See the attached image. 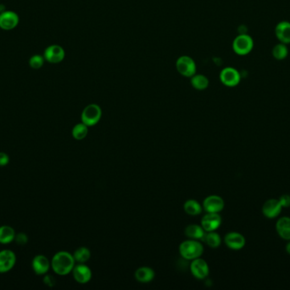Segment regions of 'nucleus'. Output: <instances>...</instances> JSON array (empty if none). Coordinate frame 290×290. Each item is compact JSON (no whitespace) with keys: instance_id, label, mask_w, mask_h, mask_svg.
<instances>
[{"instance_id":"obj_7","label":"nucleus","mask_w":290,"mask_h":290,"mask_svg":"<svg viewBox=\"0 0 290 290\" xmlns=\"http://www.w3.org/2000/svg\"><path fill=\"white\" fill-rule=\"evenodd\" d=\"M65 49L61 45H53L45 48L44 57L51 64H58L65 59Z\"/></svg>"},{"instance_id":"obj_14","label":"nucleus","mask_w":290,"mask_h":290,"mask_svg":"<svg viewBox=\"0 0 290 290\" xmlns=\"http://www.w3.org/2000/svg\"><path fill=\"white\" fill-rule=\"evenodd\" d=\"M222 224V218L218 213H208L202 218L201 226L206 232L214 231Z\"/></svg>"},{"instance_id":"obj_2","label":"nucleus","mask_w":290,"mask_h":290,"mask_svg":"<svg viewBox=\"0 0 290 290\" xmlns=\"http://www.w3.org/2000/svg\"><path fill=\"white\" fill-rule=\"evenodd\" d=\"M204 251V248L200 242L190 239L182 242L179 246V252L183 258L186 259H193L199 258Z\"/></svg>"},{"instance_id":"obj_31","label":"nucleus","mask_w":290,"mask_h":290,"mask_svg":"<svg viewBox=\"0 0 290 290\" xmlns=\"http://www.w3.org/2000/svg\"><path fill=\"white\" fill-rule=\"evenodd\" d=\"M280 204L282 205V207L288 208L290 206V195L284 194L283 196H281L279 199Z\"/></svg>"},{"instance_id":"obj_15","label":"nucleus","mask_w":290,"mask_h":290,"mask_svg":"<svg viewBox=\"0 0 290 290\" xmlns=\"http://www.w3.org/2000/svg\"><path fill=\"white\" fill-rule=\"evenodd\" d=\"M224 241H225L226 245L228 246L229 249H233V250H239V249H243L245 245L244 237L236 231H232V232L228 233L226 235Z\"/></svg>"},{"instance_id":"obj_26","label":"nucleus","mask_w":290,"mask_h":290,"mask_svg":"<svg viewBox=\"0 0 290 290\" xmlns=\"http://www.w3.org/2000/svg\"><path fill=\"white\" fill-rule=\"evenodd\" d=\"M272 53H273V57L275 59L282 61V60L285 59L289 55V49H288L287 45L283 44V43H279L273 47Z\"/></svg>"},{"instance_id":"obj_24","label":"nucleus","mask_w":290,"mask_h":290,"mask_svg":"<svg viewBox=\"0 0 290 290\" xmlns=\"http://www.w3.org/2000/svg\"><path fill=\"white\" fill-rule=\"evenodd\" d=\"M89 133V126L84 125L83 123H80L76 125L72 129V136L76 141H82L86 138Z\"/></svg>"},{"instance_id":"obj_18","label":"nucleus","mask_w":290,"mask_h":290,"mask_svg":"<svg viewBox=\"0 0 290 290\" xmlns=\"http://www.w3.org/2000/svg\"><path fill=\"white\" fill-rule=\"evenodd\" d=\"M154 270L148 266L140 267L135 272V278L137 282L142 283H150L154 279Z\"/></svg>"},{"instance_id":"obj_19","label":"nucleus","mask_w":290,"mask_h":290,"mask_svg":"<svg viewBox=\"0 0 290 290\" xmlns=\"http://www.w3.org/2000/svg\"><path fill=\"white\" fill-rule=\"evenodd\" d=\"M278 235L285 240H290V218H280L276 224Z\"/></svg>"},{"instance_id":"obj_1","label":"nucleus","mask_w":290,"mask_h":290,"mask_svg":"<svg viewBox=\"0 0 290 290\" xmlns=\"http://www.w3.org/2000/svg\"><path fill=\"white\" fill-rule=\"evenodd\" d=\"M75 259L72 254L66 251H60L52 258L51 268L57 275L65 276L72 273L75 266Z\"/></svg>"},{"instance_id":"obj_11","label":"nucleus","mask_w":290,"mask_h":290,"mask_svg":"<svg viewBox=\"0 0 290 290\" xmlns=\"http://www.w3.org/2000/svg\"><path fill=\"white\" fill-rule=\"evenodd\" d=\"M31 267L35 274L38 276H44L50 269L51 261H49V259L44 255H38L32 259Z\"/></svg>"},{"instance_id":"obj_6","label":"nucleus","mask_w":290,"mask_h":290,"mask_svg":"<svg viewBox=\"0 0 290 290\" xmlns=\"http://www.w3.org/2000/svg\"><path fill=\"white\" fill-rule=\"evenodd\" d=\"M220 80L226 86L235 87L240 83L241 75L236 68L229 66L222 70L220 73Z\"/></svg>"},{"instance_id":"obj_27","label":"nucleus","mask_w":290,"mask_h":290,"mask_svg":"<svg viewBox=\"0 0 290 290\" xmlns=\"http://www.w3.org/2000/svg\"><path fill=\"white\" fill-rule=\"evenodd\" d=\"M73 257L75 259L76 261L78 263H85L90 259L91 257V252L88 248L86 247H81L79 249H76Z\"/></svg>"},{"instance_id":"obj_21","label":"nucleus","mask_w":290,"mask_h":290,"mask_svg":"<svg viewBox=\"0 0 290 290\" xmlns=\"http://www.w3.org/2000/svg\"><path fill=\"white\" fill-rule=\"evenodd\" d=\"M185 234L190 239L194 240H204L205 231L201 226L198 225H189L185 228Z\"/></svg>"},{"instance_id":"obj_25","label":"nucleus","mask_w":290,"mask_h":290,"mask_svg":"<svg viewBox=\"0 0 290 290\" xmlns=\"http://www.w3.org/2000/svg\"><path fill=\"white\" fill-rule=\"evenodd\" d=\"M204 241L207 243L209 247L215 249V248H218L219 246L221 245L222 239H221V237H220L218 233L215 232V231H208V233L205 234Z\"/></svg>"},{"instance_id":"obj_20","label":"nucleus","mask_w":290,"mask_h":290,"mask_svg":"<svg viewBox=\"0 0 290 290\" xmlns=\"http://www.w3.org/2000/svg\"><path fill=\"white\" fill-rule=\"evenodd\" d=\"M15 231L14 228L11 227L10 226H0V243L1 244H10L11 242L15 241Z\"/></svg>"},{"instance_id":"obj_29","label":"nucleus","mask_w":290,"mask_h":290,"mask_svg":"<svg viewBox=\"0 0 290 290\" xmlns=\"http://www.w3.org/2000/svg\"><path fill=\"white\" fill-rule=\"evenodd\" d=\"M15 241L19 245H25L28 242V237L24 232H20L15 235Z\"/></svg>"},{"instance_id":"obj_4","label":"nucleus","mask_w":290,"mask_h":290,"mask_svg":"<svg viewBox=\"0 0 290 290\" xmlns=\"http://www.w3.org/2000/svg\"><path fill=\"white\" fill-rule=\"evenodd\" d=\"M102 116V110L97 104H89L82 111L81 115L82 123L91 127L99 123Z\"/></svg>"},{"instance_id":"obj_12","label":"nucleus","mask_w":290,"mask_h":290,"mask_svg":"<svg viewBox=\"0 0 290 290\" xmlns=\"http://www.w3.org/2000/svg\"><path fill=\"white\" fill-rule=\"evenodd\" d=\"M224 200L217 195H211L203 202V208L207 213H219L224 209Z\"/></svg>"},{"instance_id":"obj_30","label":"nucleus","mask_w":290,"mask_h":290,"mask_svg":"<svg viewBox=\"0 0 290 290\" xmlns=\"http://www.w3.org/2000/svg\"><path fill=\"white\" fill-rule=\"evenodd\" d=\"M10 157L6 152H0V167H4L9 164Z\"/></svg>"},{"instance_id":"obj_8","label":"nucleus","mask_w":290,"mask_h":290,"mask_svg":"<svg viewBox=\"0 0 290 290\" xmlns=\"http://www.w3.org/2000/svg\"><path fill=\"white\" fill-rule=\"evenodd\" d=\"M20 18L15 12L4 11L0 13V28L4 31H11L17 27Z\"/></svg>"},{"instance_id":"obj_9","label":"nucleus","mask_w":290,"mask_h":290,"mask_svg":"<svg viewBox=\"0 0 290 290\" xmlns=\"http://www.w3.org/2000/svg\"><path fill=\"white\" fill-rule=\"evenodd\" d=\"M16 256L12 250L4 249L0 251V273H9L14 268Z\"/></svg>"},{"instance_id":"obj_3","label":"nucleus","mask_w":290,"mask_h":290,"mask_svg":"<svg viewBox=\"0 0 290 290\" xmlns=\"http://www.w3.org/2000/svg\"><path fill=\"white\" fill-rule=\"evenodd\" d=\"M254 40L249 35L241 33L232 42V49L237 55H246L252 51Z\"/></svg>"},{"instance_id":"obj_28","label":"nucleus","mask_w":290,"mask_h":290,"mask_svg":"<svg viewBox=\"0 0 290 290\" xmlns=\"http://www.w3.org/2000/svg\"><path fill=\"white\" fill-rule=\"evenodd\" d=\"M45 59L44 55H34L29 60V65L32 69H40L45 64Z\"/></svg>"},{"instance_id":"obj_32","label":"nucleus","mask_w":290,"mask_h":290,"mask_svg":"<svg viewBox=\"0 0 290 290\" xmlns=\"http://www.w3.org/2000/svg\"><path fill=\"white\" fill-rule=\"evenodd\" d=\"M44 283L47 286L54 287L55 285L56 281H55V278L54 276H51V275H46L45 274V277H44Z\"/></svg>"},{"instance_id":"obj_22","label":"nucleus","mask_w":290,"mask_h":290,"mask_svg":"<svg viewBox=\"0 0 290 290\" xmlns=\"http://www.w3.org/2000/svg\"><path fill=\"white\" fill-rule=\"evenodd\" d=\"M190 79H191L192 86L194 87L195 90H204L208 88V78L205 75L195 73V75L191 77Z\"/></svg>"},{"instance_id":"obj_33","label":"nucleus","mask_w":290,"mask_h":290,"mask_svg":"<svg viewBox=\"0 0 290 290\" xmlns=\"http://www.w3.org/2000/svg\"><path fill=\"white\" fill-rule=\"evenodd\" d=\"M286 251L288 252V254H290V242L286 245Z\"/></svg>"},{"instance_id":"obj_13","label":"nucleus","mask_w":290,"mask_h":290,"mask_svg":"<svg viewBox=\"0 0 290 290\" xmlns=\"http://www.w3.org/2000/svg\"><path fill=\"white\" fill-rule=\"evenodd\" d=\"M72 274L76 282L81 284L89 283L92 278V272L89 266L84 265V263H79L77 266H74Z\"/></svg>"},{"instance_id":"obj_10","label":"nucleus","mask_w":290,"mask_h":290,"mask_svg":"<svg viewBox=\"0 0 290 290\" xmlns=\"http://www.w3.org/2000/svg\"><path fill=\"white\" fill-rule=\"evenodd\" d=\"M190 271H191L193 276L196 277L197 279L203 280L208 276L209 266L205 259L197 258V259H193L191 264H190Z\"/></svg>"},{"instance_id":"obj_17","label":"nucleus","mask_w":290,"mask_h":290,"mask_svg":"<svg viewBox=\"0 0 290 290\" xmlns=\"http://www.w3.org/2000/svg\"><path fill=\"white\" fill-rule=\"evenodd\" d=\"M275 34L280 43L285 45L290 44V22L287 21H280L275 28Z\"/></svg>"},{"instance_id":"obj_23","label":"nucleus","mask_w":290,"mask_h":290,"mask_svg":"<svg viewBox=\"0 0 290 290\" xmlns=\"http://www.w3.org/2000/svg\"><path fill=\"white\" fill-rule=\"evenodd\" d=\"M183 209L188 215H192V216H196L202 212L201 205L198 204V201L195 199L186 201L183 204Z\"/></svg>"},{"instance_id":"obj_16","label":"nucleus","mask_w":290,"mask_h":290,"mask_svg":"<svg viewBox=\"0 0 290 290\" xmlns=\"http://www.w3.org/2000/svg\"><path fill=\"white\" fill-rule=\"evenodd\" d=\"M282 208L283 207L280 204L278 199L272 198V199L266 201V203L263 205V214L266 217L273 219V218L276 217L277 215H279L281 211H282Z\"/></svg>"},{"instance_id":"obj_5","label":"nucleus","mask_w":290,"mask_h":290,"mask_svg":"<svg viewBox=\"0 0 290 290\" xmlns=\"http://www.w3.org/2000/svg\"><path fill=\"white\" fill-rule=\"evenodd\" d=\"M176 68L182 76L191 78L196 73V63L190 56L182 55L177 60Z\"/></svg>"}]
</instances>
